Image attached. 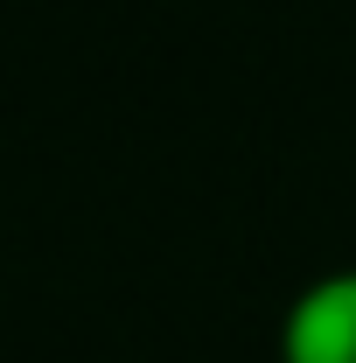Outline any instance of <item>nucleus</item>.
Returning <instances> with one entry per match:
<instances>
[{"mask_svg": "<svg viewBox=\"0 0 356 363\" xmlns=\"http://www.w3.org/2000/svg\"><path fill=\"white\" fill-rule=\"evenodd\" d=\"M279 363H356V266L321 272L287 301Z\"/></svg>", "mask_w": 356, "mask_h": 363, "instance_id": "obj_1", "label": "nucleus"}]
</instances>
